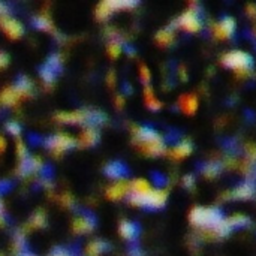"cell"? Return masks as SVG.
Returning a JSON list of instances; mask_svg holds the SVG:
<instances>
[{"mask_svg":"<svg viewBox=\"0 0 256 256\" xmlns=\"http://www.w3.org/2000/svg\"><path fill=\"white\" fill-rule=\"evenodd\" d=\"M129 194L132 206L159 208L166 201V192L152 189L150 183L144 178H136L129 183Z\"/></svg>","mask_w":256,"mask_h":256,"instance_id":"obj_1","label":"cell"},{"mask_svg":"<svg viewBox=\"0 0 256 256\" xmlns=\"http://www.w3.org/2000/svg\"><path fill=\"white\" fill-rule=\"evenodd\" d=\"M132 134H134V140L136 146L141 148L142 153L156 156L164 152V141L160 135L156 134L154 130L148 128H142V126H135L132 129Z\"/></svg>","mask_w":256,"mask_h":256,"instance_id":"obj_2","label":"cell"},{"mask_svg":"<svg viewBox=\"0 0 256 256\" xmlns=\"http://www.w3.org/2000/svg\"><path fill=\"white\" fill-rule=\"evenodd\" d=\"M98 117H104L100 112H93V111H84V110H76V111H63L56 116L57 122L60 123H68V124H78V123H86V122H96Z\"/></svg>","mask_w":256,"mask_h":256,"instance_id":"obj_3","label":"cell"},{"mask_svg":"<svg viewBox=\"0 0 256 256\" xmlns=\"http://www.w3.org/2000/svg\"><path fill=\"white\" fill-rule=\"evenodd\" d=\"M224 64L237 72H248L252 68V57L243 51H231L224 56Z\"/></svg>","mask_w":256,"mask_h":256,"instance_id":"obj_4","label":"cell"},{"mask_svg":"<svg viewBox=\"0 0 256 256\" xmlns=\"http://www.w3.org/2000/svg\"><path fill=\"white\" fill-rule=\"evenodd\" d=\"M74 146H75V140L68 134H57V135H52L46 140V147L56 156L68 152Z\"/></svg>","mask_w":256,"mask_h":256,"instance_id":"obj_5","label":"cell"},{"mask_svg":"<svg viewBox=\"0 0 256 256\" xmlns=\"http://www.w3.org/2000/svg\"><path fill=\"white\" fill-rule=\"evenodd\" d=\"M0 28L4 32V34L9 39H20L22 36V33H24L22 24L18 20L12 18L9 15H2L0 16Z\"/></svg>","mask_w":256,"mask_h":256,"instance_id":"obj_6","label":"cell"},{"mask_svg":"<svg viewBox=\"0 0 256 256\" xmlns=\"http://www.w3.org/2000/svg\"><path fill=\"white\" fill-rule=\"evenodd\" d=\"M135 3H130V2H102L98 4L96 8V18L98 20H105L106 16H110L116 9H126V8H134Z\"/></svg>","mask_w":256,"mask_h":256,"instance_id":"obj_7","label":"cell"},{"mask_svg":"<svg viewBox=\"0 0 256 256\" xmlns=\"http://www.w3.org/2000/svg\"><path fill=\"white\" fill-rule=\"evenodd\" d=\"M60 64H62V57L58 54H54L48 58L45 66L40 69V76L46 84H52L56 81L57 70L60 69Z\"/></svg>","mask_w":256,"mask_h":256,"instance_id":"obj_8","label":"cell"},{"mask_svg":"<svg viewBox=\"0 0 256 256\" xmlns=\"http://www.w3.org/2000/svg\"><path fill=\"white\" fill-rule=\"evenodd\" d=\"M126 194H129V183H126V182H123V180L116 182L114 184H111V186L106 189V198L111 200V201L122 200Z\"/></svg>","mask_w":256,"mask_h":256,"instance_id":"obj_9","label":"cell"},{"mask_svg":"<svg viewBox=\"0 0 256 256\" xmlns=\"http://www.w3.org/2000/svg\"><path fill=\"white\" fill-rule=\"evenodd\" d=\"M234 27H236V21L230 16L224 18L220 22H218L214 26V34L219 38V39H226L232 34L234 32Z\"/></svg>","mask_w":256,"mask_h":256,"instance_id":"obj_10","label":"cell"},{"mask_svg":"<svg viewBox=\"0 0 256 256\" xmlns=\"http://www.w3.org/2000/svg\"><path fill=\"white\" fill-rule=\"evenodd\" d=\"M178 24H180L183 28L189 30V32H196V30H200V27H201V21H200V18H198V16H196V14H195V12H192V10L184 12V14L180 16Z\"/></svg>","mask_w":256,"mask_h":256,"instance_id":"obj_11","label":"cell"},{"mask_svg":"<svg viewBox=\"0 0 256 256\" xmlns=\"http://www.w3.org/2000/svg\"><path fill=\"white\" fill-rule=\"evenodd\" d=\"M20 100H21V96H20V93L16 92V88L12 87V86L4 87V88L0 92V104H3V105H6V106H15Z\"/></svg>","mask_w":256,"mask_h":256,"instance_id":"obj_12","label":"cell"},{"mask_svg":"<svg viewBox=\"0 0 256 256\" xmlns=\"http://www.w3.org/2000/svg\"><path fill=\"white\" fill-rule=\"evenodd\" d=\"M93 219L87 218V216H80L74 220L72 224V230L78 234H87L93 230Z\"/></svg>","mask_w":256,"mask_h":256,"instance_id":"obj_13","label":"cell"},{"mask_svg":"<svg viewBox=\"0 0 256 256\" xmlns=\"http://www.w3.org/2000/svg\"><path fill=\"white\" fill-rule=\"evenodd\" d=\"M118 232L120 236L124 238V240H134L138 234V230L135 226V224L129 222V220H123L120 224V228H118Z\"/></svg>","mask_w":256,"mask_h":256,"instance_id":"obj_14","label":"cell"},{"mask_svg":"<svg viewBox=\"0 0 256 256\" xmlns=\"http://www.w3.org/2000/svg\"><path fill=\"white\" fill-rule=\"evenodd\" d=\"M98 138H99V135H98V132L93 129V128H87V129H84L82 132H81V135H80V144L81 146H86V147H88V146H93L96 141H98Z\"/></svg>","mask_w":256,"mask_h":256,"instance_id":"obj_15","label":"cell"},{"mask_svg":"<svg viewBox=\"0 0 256 256\" xmlns=\"http://www.w3.org/2000/svg\"><path fill=\"white\" fill-rule=\"evenodd\" d=\"M105 172H106L108 177H111V178H114V180L118 182V180H122V177L126 174V170H124V166H123L122 164L114 162V164H111V165L106 166Z\"/></svg>","mask_w":256,"mask_h":256,"instance_id":"obj_16","label":"cell"},{"mask_svg":"<svg viewBox=\"0 0 256 256\" xmlns=\"http://www.w3.org/2000/svg\"><path fill=\"white\" fill-rule=\"evenodd\" d=\"M34 26L44 32H52L54 30V24L51 21V18L46 15V14H39L36 18H34Z\"/></svg>","mask_w":256,"mask_h":256,"instance_id":"obj_17","label":"cell"},{"mask_svg":"<svg viewBox=\"0 0 256 256\" xmlns=\"http://www.w3.org/2000/svg\"><path fill=\"white\" fill-rule=\"evenodd\" d=\"M14 87H15L16 92L20 93L21 99H22V98H27V96L32 93V81H30L28 78H26V76H21L20 81L16 82V86H14Z\"/></svg>","mask_w":256,"mask_h":256,"instance_id":"obj_18","label":"cell"},{"mask_svg":"<svg viewBox=\"0 0 256 256\" xmlns=\"http://www.w3.org/2000/svg\"><path fill=\"white\" fill-rule=\"evenodd\" d=\"M190 152H192L190 144H188V142H182V144L176 146V147L171 150V156H172V158H176V159H182V158H186Z\"/></svg>","mask_w":256,"mask_h":256,"instance_id":"obj_19","label":"cell"},{"mask_svg":"<svg viewBox=\"0 0 256 256\" xmlns=\"http://www.w3.org/2000/svg\"><path fill=\"white\" fill-rule=\"evenodd\" d=\"M254 186L252 184H249V183H244V184H242L240 188H237L234 192H232V196L234 198H242V200H244V198H250L252 195H254Z\"/></svg>","mask_w":256,"mask_h":256,"instance_id":"obj_20","label":"cell"},{"mask_svg":"<svg viewBox=\"0 0 256 256\" xmlns=\"http://www.w3.org/2000/svg\"><path fill=\"white\" fill-rule=\"evenodd\" d=\"M182 106H183V111H184V112L192 114V112L196 110V106H198V100H196V98L192 96V94L183 96V98H182Z\"/></svg>","mask_w":256,"mask_h":256,"instance_id":"obj_21","label":"cell"},{"mask_svg":"<svg viewBox=\"0 0 256 256\" xmlns=\"http://www.w3.org/2000/svg\"><path fill=\"white\" fill-rule=\"evenodd\" d=\"M172 39H174V33L171 32V28H164L156 34V40L159 45H168L172 42Z\"/></svg>","mask_w":256,"mask_h":256,"instance_id":"obj_22","label":"cell"},{"mask_svg":"<svg viewBox=\"0 0 256 256\" xmlns=\"http://www.w3.org/2000/svg\"><path fill=\"white\" fill-rule=\"evenodd\" d=\"M105 249H106V244L104 242H100V240H96V242H92L87 246V254L90 256H98L100 255Z\"/></svg>","mask_w":256,"mask_h":256,"instance_id":"obj_23","label":"cell"},{"mask_svg":"<svg viewBox=\"0 0 256 256\" xmlns=\"http://www.w3.org/2000/svg\"><path fill=\"white\" fill-rule=\"evenodd\" d=\"M144 98H146V104H147V106H150L152 110H159L160 102L156 99V96L153 94V92H152V88H150V87H146V90H144Z\"/></svg>","mask_w":256,"mask_h":256,"instance_id":"obj_24","label":"cell"},{"mask_svg":"<svg viewBox=\"0 0 256 256\" xmlns=\"http://www.w3.org/2000/svg\"><path fill=\"white\" fill-rule=\"evenodd\" d=\"M30 224H32V226H34V228L44 226V225H45V214H44V212H36V213L32 216Z\"/></svg>","mask_w":256,"mask_h":256,"instance_id":"obj_25","label":"cell"},{"mask_svg":"<svg viewBox=\"0 0 256 256\" xmlns=\"http://www.w3.org/2000/svg\"><path fill=\"white\" fill-rule=\"evenodd\" d=\"M120 52H122V46H120V44H118L117 40H112V42L108 44V54H110L112 58L118 57Z\"/></svg>","mask_w":256,"mask_h":256,"instance_id":"obj_26","label":"cell"},{"mask_svg":"<svg viewBox=\"0 0 256 256\" xmlns=\"http://www.w3.org/2000/svg\"><path fill=\"white\" fill-rule=\"evenodd\" d=\"M16 154L21 160L27 159V150H26V146L21 140H16Z\"/></svg>","mask_w":256,"mask_h":256,"instance_id":"obj_27","label":"cell"},{"mask_svg":"<svg viewBox=\"0 0 256 256\" xmlns=\"http://www.w3.org/2000/svg\"><path fill=\"white\" fill-rule=\"evenodd\" d=\"M140 75H141V80H142L146 84L150 81V72H148L147 66H144V64H141V66H140Z\"/></svg>","mask_w":256,"mask_h":256,"instance_id":"obj_28","label":"cell"},{"mask_svg":"<svg viewBox=\"0 0 256 256\" xmlns=\"http://www.w3.org/2000/svg\"><path fill=\"white\" fill-rule=\"evenodd\" d=\"M6 129H8L10 134H14V135H18V134L21 132V128H20V124H18V123H15V122H10V123H8V124H6Z\"/></svg>","mask_w":256,"mask_h":256,"instance_id":"obj_29","label":"cell"},{"mask_svg":"<svg viewBox=\"0 0 256 256\" xmlns=\"http://www.w3.org/2000/svg\"><path fill=\"white\" fill-rule=\"evenodd\" d=\"M8 63H9V57H8V54H6V52H3V51H0V69L6 68V66H8Z\"/></svg>","mask_w":256,"mask_h":256,"instance_id":"obj_30","label":"cell"},{"mask_svg":"<svg viewBox=\"0 0 256 256\" xmlns=\"http://www.w3.org/2000/svg\"><path fill=\"white\" fill-rule=\"evenodd\" d=\"M50 256H74L72 254H69L68 250H64V249H56V250H52Z\"/></svg>","mask_w":256,"mask_h":256,"instance_id":"obj_31","label":"cell"},{"mask_svg":"<svg viewBox=\"0 0 256 256\" xmlns=\"http://www.w3.org/2000/svg\"><path fill=\"white\" fill-rule=\"evenodd\" d=\"M62 201H63V202H64V206H70V204H72V201H74V200H72V198H70V196H69V195H68V194H64V195H63V196H62Z\"/></svg>","mask_w":256,"mask_h":256,"instance_id":"obj_32","label":"cell"},{"mask_svg":"<svg viewBox=\"0 0 256 256\" xmlns=\"http://www.w3.org/2000/svg\"><path fill=\"white\" fill-rule=\"evenodd\" d=\"M4 150H6V140L0 136V153H3Z\"/></svg>","mask_w":256,"mask_h":256,"instance_id":"obj_33","label":"cell"},{"mask_svg":"<svg viewBox=\"0 0 256 256\" xmlns=\"http://www.w3.org/2000/svg\"><path fill=\"white\" fill-rule=\"evenodd\" d=\"M106 80H108V81L111 82V86H114L112 82H114V80H116V76H114V74H112V72H110V76H108Z\"/></svg>","mask_w":256,"mask_h":256,"instance_id":"obj_34","label":"cell"},{"mask_svg":"<svg viewBox=\"0 0 256 256\" xmlns=\"http://www.w3.org/2000/svg\"><path fill=\"white\" fill-rule=\"evenodd\" d=\"M0 224H3V218H2V201H0Z\"/></svg>","mask_w":256,"mask_h":256,"instance_id":"obj_35","label":"cell"},{"mask_svg":"<svg viewBox=\"0 0 256 256\" xmlns=\"http://www.w3.org/2000/svg\"><path fill=\"white\" fill-rule=\"evenodd\" d=\"M20 256H34V255H32V254H24V252H22V254H20Z\"/></svg>","mask_w":256,"mask_h":256,"instance_id":"obj_36","label":"cell"}]
</instances>
